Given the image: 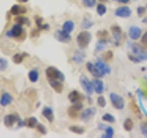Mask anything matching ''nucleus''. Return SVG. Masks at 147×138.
<instances>
[{"instance_id":"1","label":"nucleus","mask_w":147,"mask_h":138,"mask_svg":"<svg viewBox=\"0 0 147 138\" xmlns=\"http://www.w3.org/2000/svg\"><path fill=\"white\" fill-rule=\"evenodd\" d=\"M91 39H92V35L90 32L86 31V30L81 31L76 37V43H77L78 47L80 49L86 48L87 46L89 45Z\"/></svg>"},{"instance_id":"2","label":"nucleus","mask_w":147,"mask_h":138,"mask_svg":"<svg viewBox=\"0 0 147 138\" xmlns=\"http://www.w3.org/2000/svg\"><path fill=\"white\" fill-rule=\"evenodd\" d=\"M130 46L132 53L135 54L141 61H147V51L142 47V44L133 43H130Z\"/></svg>"},{"instance_id":"3","label":"nucleus","mask_w":147,"mask_h":138,"mask_svg":"<svg viewBox=\"0 0 147 138\" xmlns=\"http://www.w3.org/2000/svg\"><path fill=\"white\" fill-rule=\"evenodd\" d=\"M45 73H46V76H47L48 80H60L62 82L64 80L63 74L53 66H49L46 69Z\"/></svg>"},{"instance_id":"4","label":"nucleus","mask_w":147,"mask_h":138,"mask_svg":"<svg viewBox=\"0 0 147 138\" xmlns=\"http://www.w3.org/2000/svg\"><path fill=\"white\" fill-rule=\"evenodd\" d=\"M109 99H110V102H111L112 106L117 110H122L125 107V101H124L123 98L121 96H119L116 93H112L109 94Z\"/></svg>"},{"instance_id":"5","label":"nucleus","mask_w":147,"mask_h":138,"mask_svg":"<svg viewBox=\"0 0 147 138\" xmlns=\"http://www.w3.org/2000/svg\"><path fill=\"white\" fill-rule=\"evenodd\" d=\"M80 85L82 87V89L86 91V93L88 95H92L94 92V87H93V83H92L88 78H87L85 75H82L79 78Z\"/></svg>"},{"instance_id":"6","label":"nucleus","mask_w":147,"mask_h":138,"mask_svg":"<svg viewBox=\"0 0 147 138\" xmlns=\"http://www.w3.org/2000/svg\"><path fill=\"white\" fill-rule=\"evenodd\" d=\"M54 38L56 39L60 43H68L72 41V36L70 33H67L63 30H57L54 32Z\"/></svg>"},{"instance_id":"7","label":"nucleus","mask_w":147,"mask_h":138,"mask_svg":"<svg viewBox=\"0 0 147 138\" xmlns=\"http://www.w3.org/2000/svg\"><path fill=\"white\" fill-rule=\"evenodd\" d=\"M22 26L20 24H15L13 25L10 30H7L6 32V36L8 38H18L21 34H22Z\"/></svg>"},{"instance_id":"8","label":"nucleus","mask_w":147,"mask_h":138,"mask_svg":"<svg viewBox=\"0 0 147 138\" xmlns=\"http://www.w3.org/2000/svg\"><path fill=\"white\" fill-rule=\"evenodd\" d=\"M131 9L127 6L119 7L115 10V16L119 18H126L131 17Z\"/></svg>"},{"instance_id":"9","label":"nucleus","mask_w":147,"mask_h":138,"mask_svg":"<svg viewBox=\"0 0 147 138\" xmlns=\"http://www.w3.org/2000/svg\"><path fill=\"white\" fill-rule=\"evenodd\" d=\"M20 116L18 114H8L4 117V124L6 127H12L15 122H18L20 120Z\"/></svg>"},{"instance_id":"10","label":"nucleus","mask_w":147,"mask_h":138,"mask_svg":"<svg viewBox=\"0 0 147 138\" xmlns=\"http://www.w3.org/2000/svg\"><path fill=\"white\" fill-rule=\"evenodd\" d=\"M95 114H96V109L93 107H90V108H87V109L83 110L81 115H80V117L83 121L88 122L89 120H91L95 116Z\"/></svg>"},{"instance_id":"11","label":"nucleus","mask_w":147,"mask_h":138,"mask_svg":"<svg viewBox=\"0 0 147 138\" xmlns=\"http://www.w3.org/2000/svg\"><path fill=\"white\" fill-rule=\"evenodd\" d=\"M86 68H87V70H88V72L91 74V75L93 76H95V77H96V78H101V77H103V76H104L103 74L98 70V68L96 66V64H92L90 62L86 63Z\"/></svg>"},{"instance_id":"12","label":"nucleus","mask_w":147,"mask_h":138,"mask_svg":"<svg viewBox=\"0 0 147 138\" xmlns=\"http://www.w3.org/2000/svg\"><path fill=\"white\" fill-rule=\"evenodd\" d=\"M142 36V30L139 27L137 26H131L130 29H129V37L132 40V41H136L139 40Z\"/></svg>"},{"instance_id":"13","label":"nucleus","mask_w":147,"mask_h":138,"mask_svg":"<svg viewBox=\"0 0 147 138\" xmlns=\"http://www.w3.org/2000/svg\"><path fill=\"white\" fill-rule=\"evenodd\" d=\"M95 64H96V66L98 68V70L102 73L104 76L110 73V67L108 66L107 63L103 61V60L98 59Z\"/></svg>"},{"instance_id":"14","label":"nucleus","mask_w":147,"mask_h":138,"mask_svg":"<svg viewBox=\"0 0 147 138\" xmlns=\"http://www.w3.org/2000/svg\"><path fill=\"white\" fill-rule=\"evenodd\" d=\"M110 30H111L114 39H115V41H116V45H119V41H121V35H122L121 28L118 25H112L111 27H110Z\"/></svg>"},{"instance_id":"15","label":"nucleus","mask_w":147,"mask_h":138,"mask_svg":"<svg viewBox=\"0 0 147 138\" xmlns=\"http://www.w3.org/2000/svg\"><path fill=\"white\" fill-rule=\"evenodd\" d=\"M68 99H69V100H70V102L76 103V102H79V101L84 99V96H83L82 94H80L77 90H73L69 93Z\"/></svg>"},{"instance_id":"16","label":"nucleus","mask_w":147,"mask_h":138,"mask_svg":"<svg viewBox=\"0 0 147 138\" xmlns=\"http://www.w3.org/2000/svg\"><path fill=\"white\" fill-rule=\"evenodd\" d=\"M93 83V87H94V91H96L98 94H102L104 91V83L103 81L99 79V78H95V79L92 81Z\"/></svg>"},{"instance_id":"17","label":"nucleus","mask_w":147,"mask_h":138,"mask_svg":"<svg viewBox=\"0 0 147 138\" xmlns=\"http://www.w3.org/2000/svg\"><path fill=\"white\" fill-rule=\"evenodd\" d=\"M12 101H13L12 96L9 93H7V92H5V93L2 94L1 98H0V105L2 107H6V106L11 104Z\"/></svg>"},{"instance_id":"18","label":"nucleus","mask_w":147,"mask_h":138,"mask_svg":"<svg viewBox=\"0 0 147 138\" xmlns=\"http://www.w3.org/2000/svg\"><path fill=\"white\" fill-rule=\"evenodd\" d=\"M43 116L48 120V122H53L54 120V116H53V110L52 108L48 107V106H45V107L42 109V112H41Z\"/></svg>"},{"instance_id":"19","label":"nucleus","mask_w":147,"mask_h":138,"mask_svg":"<svg viewBox=\"0 0 147 138\" xmlns=\"http://www.w3.org/2000/svg\"><path fill=\"white\" fill-rule=\"evenodd\" d=\"M50 86L57 92V93H62L63 89V85L62 81L60 80H49Z\"/></svg>"},{"instance_id":"20","label":"nucleus","mask_w":147,"mask_h":138,"mask_svg":"<svg viewBox=\"0 0 147 138\" xmlns=\"http://www.w3.org/2000/svg\"><path fill=\"white\" fill-rule=\"evenodd\" d=\"M86 57V54L85 53H83L82 51H79L77 50L76 51L75 53H74V55H73V61L76 63V64H81L83 61H84V59Z\"/></svg>"},{"instance_id":"21","label":"nucleus","mask_w":147,"mask_h":138,"mask_svg":"<svg viewBox=\"0 0 147 138\" xmlns=\"http://www.w3.org/2000/svg\"><path fill=\"white\" fill-rule=\"evenodd\" d=\"M27 12V8L25 7H20L18 4L14 5L10 9V13L12 15H18V14H24Z\"/></svg>"},{"instance_id":"22","label":"nucleus","mask_w":147,"mask_h":138,"mask_svg":"<svg viewBox=\"0 0 147 138\" xmlns=\"http://www.w3.org/2000/svg\"><path fill=\"white\" fill-rule=\"evenodd\" d=\"M28 76H29V79L30 82L36 83L39 80V77H40L39 71L37 70V69H32V70H30L29 74H28Z\"/></svg>"},{"instance_id":"23","label":"nucleus","mask_w":147,"mask_h":138,"mask_svg":"<svg viewBox=\"0 0 147 138\" xmlns=\"http://www.w3.org/2000/svg\"><path fill=\"white\" fill-rule=\"evenodd\" d=\"M75 29V23L72 20H67L63 24V30H64L67 33H71V32Z\"/></svg>"},{"instance_id":"24","label":"nucleus","mask_w":147,"mask_h":138,"mask_svg":"<svg viewBox=\"0 0 147 138\" xmlns=\"http://www.w3.org/2000/svg\"><path fill=\"white\" fill-rule=\"evenodd\" d=\"M130 106H131V109L132 112L137 115V117L142 119V113H141V110L139 108V106H138L134 101H131V102L130 103Z\"/></svg>"},{"instance_id":"25","label":"nucleus","mask_w":147,"mask_h":138,"mask_svg":"<svg viewBox=\"0 0 147 138\" xmlns=\"http://www.w3.org/2000/svg\"><path fill=\"white\" fill-rule=\"evenodd\" d=\"M123 128H124V130H125V131L131 132L132 130V128H133V122H132V120L130 119V118L126 119L125 121H124V122H123Z\"/></svg>"},{"instance_id":"26","label":"nucleus","mask_w":147,"mask_h":138,"mask_svg":"<svg viewBox=\"0 0 147 138\" xmlns=\"http://www.w3.org/2000/svg\"><path fill=\"white\" fill-rule=\"evenodd\" d=\"M15 21L17 24H20V25H30V21L28 18L26 17H18L15 18Z\"/></svg>"},{"instance_id":"27","label":"nucleus","mask_w":147,"mask_h":138,"mask_svg":"<svg viewBox=\"0 0 147 138\" xmlns=\"http://www.w3.org/2000/svg\"><path fill=\"white\" fill-rule=\"evenodd\" d=\"M78 112H79V110H77L76 108H74L73 106H71V107L67 110V113L72 119H76L78 117V115H79Z\"/></svg>"},{"instance_id":"28","label":"nucleus","mask_w":147,"mask_h":138,"mask_svg":"<svg viewBox=\"0 0 147 138\" xmlns=\"http://www.w3.org/2000/svg\"><path fill=\"white\" fill-rule=\"evenodd\" d=\"M37 124H38V120L35 117H30L26 121V126L29 128H34L36 127Z\"/></svg>"},{"instance_id":"29","label":"nucleus","mask_w":147,"mask_h":138,"mask_svg":"<svg viewBox=\"0 0 147 138\" xmlns=\"http://www.w3.org/2000/svg\"><path fill=\"white\" fill-rule=\"evenodd\" d=\"M69 130L74 133H77V135H82V133H85L84 128L81 126H77V125H73L69 127Z\"/></svg>"},{"instance_id":"30","label":"nucleus","mask_w":147,"mask_h":138,"mask_svg":"<svg viewBox=\"0 0 147 138\" xmlns=\"http://www.w3.org/2000/svg\"><path fill=\"white\" fill-rule=\"evenodd\" d=\"M108 43V40L106 39H99L98 41L96 43V51H98V52H99V51H102L104 49V47L106 46V44H107Z\"/></svg>"},{"instance_id":"31","label":"nucleus","mask_w":147,"mask_h":138,"mask_svg":"<svg viewBox=\"0 0 147 138\" xmlns=\"http://www.w3.org/2000/svg\"><path fill=\"white\" fill-rule=\"evenodd\" d=\"M101 58H102V60L106 63L110 62L113 59V52L112 51H107V52L102 55V57Z\"/></svg>"},{"instance_id":"32","label":"nucleus","mask_w":147,"mask_h":138,"mask_svg":"<svg viewBox=\"0 0 147 138\" xmlns=\"http://www.w3.org/2000/svg\"><path fill=\"white\" fill-rule=\"evenodd\" d=\"M27 53H16L13 56V62L15 64H20L22 63L23 59H24V56H26Z\"/></svg>"},{"instance_id":"33","label":"nucleus","mask_w":147,"mask_h":138,"mask_svg":"<svg viewBox=\"0 0 147 138\" xmlns=\"http://www.w3.org/2000/svg\"><path fill=\"white\" fill-rule=\"evenodd\" d=\"M105 132H106V135H101L102 138H112L113 135H114V130L112 127L110 126H107V128L105 129Z\"/></svg>"},{"instance_id":"34","label":"nucleus","mask_w":147,"mask_h":138,"mask_svg":"<svg viewBox=\"0 0 147 138\" xmlns=\"http://www.w3.org/2000/svg\"><path fill=\"white\" fill-rule=\"evenodd\" d=\"M107 12V7H106L105 5L103 4H98V7H96V13L98 14L99 16H103Z\"/></svg>"},{"instance_id":"35","label":"nucleus","mask_w":147,"mask_h":138,"mask_svg":"<svg viewBox=\"0 0 147 138\" xmlns=\"http://www.w3.org/2000/svg\"><path fill=\"white\" fill-rule=\"evenodd\" d=\"M102 120L105 122H110V123H111V122L113 123V122H115V121H116L113 115L109 114V113H105L102 116Z\"/></svg>"},{"instance_id":"36","label":"nucleus","mask_w":147,"mask_h":138,"mask_svg":"<svg viewBox=\"0 0 147 138\" xmlns=\"http://www.w3.org/2000/svg\"><path fill=\"white\" fill-rule=\"evenodd\" d=\"M92 26H93V22L88 20L87 18H84L82 23H81V27L83 28V29H86V30L89 29V28H91Z\"/></svg>"},{"instance_id":"37","label":"nucleus","mask_w":147,"mask_h":138,"mask_svg":"<svg viewBox=\"0 0 147 138\" xmlns=\"http://www.w3.org/2000/svg\"><path fill=\"white\" fill-rule=\"evenodd\" d=\"M83 5L86 7H93L96 6V0H82Z\"/></svg>"},{"instance_id":"38","label":"nucleus","mask_w":147,"mask_h":138,"mask_svg":"<svg viewBox=\"0 0 147 138\" xmlns=\"http://www.w3.org/2000/svg\"><path fill=\"white\" fill-rule=\"evenodd\" d=\"M43 18L41 17H39V16H35V22H36V25L38 27V29H40L41 30L42 29V26H43Z\"/></svg>"},{"instance_id":"39","label":"nucleus","mask_w":147,"mask_h":138,"mask_svg":"<svg viewBox=\"0 0 147 138\" xmlns=\"http://www.w3.org/2000/svg\"><path fill=\"white\" fill-rule=\"evenodd\" d=\"M98 105L99 106L100 108H105L106 107V104H107V101H106L105 98L103 96H99L98 98Z\"/></svg>"},{"instance_id":"40","label":"nucleus","mask_w":147,"mask_h":138,"mask_svg":"<svg viewBox=\"0 0 147 138\" xmlns=\"http://www.w3.org/2000/svg\"><path fill=\"white\" fill-rule=\"evenodd\" d=\"M7 61L5 58H0V71H5L7 67Z\"/></svg>"},{"instance_id":"41","label":"nucleus","mask_w":147,"mask_h":138,"mask_svg":"<svg viewBox=\"0 0 147 138\" xmlns=\"http://www.w3.org/2000/svg\"><path fill=\"white\" fill-rule=\"evenodd\" d=\"M36 128H37V130H38V132H40L41 135H46V133H47V130H46V128L43 124L38 123L36 125Z\"/></svg>"},{"instance_id":"42","label":"nucleus","mask_w":147,"mask_h":138,"mask_svg":"<svg viewBox=\"0 0 147 138\" xmlns=\"http://www.w3.org/2000/svg\"><path fill=\"white\" fill-rule=\"evenodd\" d=\"M108 35H109V32L106 30H101L96 32V37H98L99 39H105Z\"/></svg>"},{"instance_id":"43","label":"nucleus","mask_w":147,"mask_h":138,"mask_svg":"<svg viewBox=\"0 0 147 138\" xmlns=\"http://www.w3.org/2000/svg\"><path fill=\"white\" fill-rule=\"evenodd\" d=\"M128 58L130 61H131L132 63H135V64H139L141 62V60L138 58L135 54H133V53H129L128 54Z\"/></svg>"},{"instance_id":"44","label":"nucleus","mask_w":147,"mask_h":138,"mask_svg":"<svg viewBox=\"0 0 147 138\" xmlns=\"http://www.w3.org/2000/svg\"><path fill=\"white\" fill-rule=\"evenodd\" d=\"M140 127H141L142 133L147 137V122H142V123H141V125H140Z\"/></svg>"},{"instance_id":"45","label":"nucleus","mask_w":147,"mask_h":138,"mask_svg":"<svg viewBox=\"0 0 147 138\" xmlns=\"http://www.w3.org/2000/svg\"><path fill=\"white\" fill-rule=\"evenodd\" d=\"M145 12H146V7H138V8H137V15L139 16V17L144 16Z\"/></svg>"},{"instance_id":"46","label":"nucleus","mask_w":147,"mask_h":138,"mask_svg":"<svg viewBox=\"0 0 147 138\" xmlns=\"http://www.w3.org/2000/svg\"><path fill=\"white\" fill-rule=\"evenodd\" d=\"M142 44L144 46V47H147V31H145L144 35L142 36V40H141Z\"/></svg>"},{"instance_id":"47","label":"nucleus","mask_w":147,"mask_h":138,"mask_svg":"<svg viewBox=\"0 0 147 138\" xmlns=\"http://www.w3.org/2000/svg\"><path fill=\"white\" fill-rule=\"evenodd\" d=\"M73 107L74 108H76L77 110H80L83 109V104L81 103V101H79V102H76V103H74V105H73Z\"/></svg>"},{"instance_id":"48","label":"nucleus","mask_w":147,"mask_h":138,"mask_svg":"<svg viewBox=\"0 0 147 138\" xmlns=\"http://www.w3.org/2000/svg\"><path fill=\"white\" fill-rule=\"evenodd\" d=\"M23 126H26V121H22V120H18V127L20 128V127H23Z\"/></svg>"},{"instance_id":"49","label":"nucleus","mask_w":147,"mask_h":138,"mask_svg":"<svg viewBox=\"0 0 147 138\" xmlns=\"http://www.w3.org/2000/svg\"><path fill=\"white\" fill-rule=\"evenodd\" d=\"M40 29H38V30H32V33H31V37H35V36H37V35H39V32H40Z\"/></svg>"},{"instance_id":"50","label":"nucleus","mask_w":147,"mask_h":138,"mask_svg":"<svg viewBox=\"0 0 147 138\" xmlns=\"http://www.w3.org/2000/svg\"><path fill=\"white\" fill-rule=\"evenodd\" d=\"M114 1L119 2V3H123V4H127L130 2V0H114Z\"/></svg>"},{"instance_id":"51","label":"nucleus","mask_w":147,"mask_h":138,"mask_svg":"<svg viewBox=\"0 0 147 138\" xmlns=\"http://www.w3.org/2000/svg\"><path fill=\"white\" fill-rule=\"evenodd\" d=\"M98 128L100 129V130H103V129H106V128H107V126L104 125V124H99V125H98Z\"/></svg>"},{"instance_id":"52","label":"nucleus","mask_w":147,"mask_h":138,"mask_svg":"<svg viewBox=\"0 0 147 138\" xmlns=\"http://www.w3.org/2000/svg\"><path fill=\"white\" fill-rule=\"evenodd\" d=\"M142 23H145V24H147V17H146V18H144V20H142Z\"/></svg>"},{"instance_id":"53","label":"nucleus","mask_w":147,"mask_h":138,"mask_svg":"<svg viewBox=\"0 0 147 138\" xmlns=\"http://www.w3.org/2000/svg\"><path fill=\"white\" fill-rule=\"evenodd\" d=\"M99 2H101V3H106V2H108L109 0H98Z\"/></svg>"},{"instance_id":"54","label":"nucleus","mask_w":147,"mask_h":138,"mask_svg":"<svg viewBox=\"0 0 147 138\" xmlns=\"http://www.w3.org/2000/svg\"><path fill=\"white\" fill-rule=\"evenodd\" d=\"M20 2H23V3H25V2H28L29 0H18Z\"/></svg>"},{"instance_id":"55","label":"nucleus","mask_w":147,"mask_h":138,"mask_svg":"<svg viewBox=\"0 0 147 138\" xmlns=\"http://www.w3.org/2000/svg\"><path fill=\"white\" fill-rule=\"evenodd\" d=\"M146 7V10H147V4H146V7Z\"/></svg>"}]
</instances>
